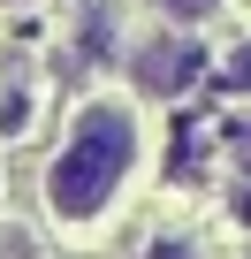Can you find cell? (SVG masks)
Wrapping results in <instances>:
<instances>
[{"label": "cell", "mask_w": 251, "mask_h": 259, "mask_svg": "<svg viewBox=\"0 0 251 259\" xmlns=\"http://www.w3.org/2000/svg\"><path fill=\"white\" fill-rule=\"evenodd\" d=\"M8 8H23V0H8Z\"/></svg>", "instance_id": "cell-8"}, {"label": "cell", "mask_w": 251, "mask_h": 259, "mask_svg": "<svg viewBox=\"0 0 251 259\" xmlns=\"http://www.w3.org/2000/svg\"><path fill=\"white\" fill-rule=\"evenodd\" d=\"M130 168H137V114L122 99H91L69 122V145L46 168V213L61 229H91L114 206V191H122Z\"/></svg>", "instance_id": "cell-1"}, {"label": "cell", "mask_w": 251, "mask_h": 259, "mask_svg": "<svg viewBox=\"0 0 251 259\" xmlns=\"http://www.w3.org/2000/svg\"><path fill=\"white\" fill-rule=\"evenodd\" d=\"M228 160H236V176L251 183V114H236V122H228Z\"/></svg>", "instance_id": "cell-7"}, {"label": "cell", "mask_w": 251, "mask_h": 259, "mask_svg": "<svg viewBox=\"0 0 251 259\" xmlns=\"http://www.w3.org/2000/svg\"><path fill=\"white\" fill-rule=\"evenodd\" d=\"M137 259H206V244H198L190 229H160V236H145Z\"/></svg>", "instance_id": "cell-3"}, {"label": "cell", "mask_w": 251, "mask_h": 259, "mask_svg": "<svg viewBox=\"0 0 251 259\" xmlns=\"http://www.w3.org/2000/svg\"><path fill=\"white\" fill-rule=\"evenodd\" d=\"M31 130V92H8L0 99V138H23Z\"/></svg>", "instance_id": "cell-6"}, {"label": "cell", "mask_w": 251, "mask_h": 259, "mask_svg": "<svg viewBox=\"0 0 251 259\" xmlns=\"http://www.w3.org/2000/svg\"><path fill=\"white\" fill-rule=\"evenodd\" d=\"M160 16H168L175 31H198V23H213V16H221V0H160Z\"/></svg>", "instance_id": "cell-4"}, {"label": "cell", "mask_w": 251, "mask_h": 259, "mask_svg": "<svg viewBox=\"0 0 251 259\" xmlns=\"http://www.w3.org/2000/svg\"><path fill=\"white\" fill-rule=\"evenodd\" d=\"M221 84H228V92H236V99H251V38H243V46H228V54H221Z\"/></svg>", "instance_id": "cell-5"}, {"label": "cell", "mask_w": 251, "mask_h": 259, "mask_svg": "<svg viewBox=\"0 0 251 259\" xmlns=\"http://www.w3.org/2000/svg\"><path fill=\"white\" fill-rule=\"evenodd\" d=\"M206 76V46L190 38V31H145L137 46H130V84L145 92V99H183L190 84Z\"/></svg>", "instance_id": "cell-2"}]
</instances>
